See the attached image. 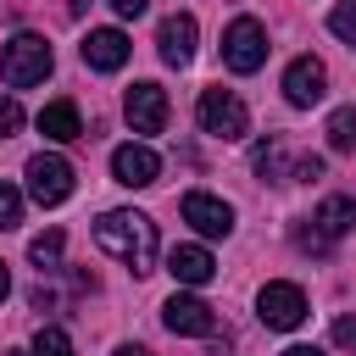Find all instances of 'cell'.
Returning a JSON list of instances; mask_svg holds the SVG:
<instances>
[{
	"label": "cell",
	"instance_id": "1",
	"mask_svg": "<svg viewBox=\"0 0 356 356\" xmlns=\"http://www.w3.org/2000/svg\"><path fill=\"white\" fill-rule=\"evenodd\" d=\"M95 245L111 261H122L128 273H150V261H156V222L145 211H100Z\"/></svg>",
	"mask_w": 356,
	"mask_h": 356
},
{
	"label": "cell",
	"instance_id": "2",
	"mask_svg": "<svg viewBox=\"0 0 356 356\" xmlns=\"http://www.w3.org/2000/svg\"><path fill=\"white\" fill-rule=\"evenodd\" d=\"M0 78H6L11 89L44 83V78H50V44H44L39 33H11V39L0 44Z\"/></svg>",
	"mask_w": 356,
	"mask_h": 356
},
{
	"label": "cell",
	"instance_id": "3",
	"mask_svg": "<svg viewBox=\"0 0 356 356\" xmlns=\"http://www.w3.org/2000/svg\"><path fill=\"white\" fill-rule=\"evenodd\" d=\"M195 117H200V128L217 134V139H245V134H250V111H245V100H239L234 89H206L200 106H195Z\"/></svg>",
	"mask_w": 356,
	"mask_h": 356
},
{
	"label": "cell",
	"instance_id": "4",
	"mask_svg": "<svg viewBox=\"0 0 356 356\" xmlns=\"http://www.w3.org/2000/svg\"><path fill=\"white\" fill-rule=\"evenodd\" d=\"M28 195H33L39 206H61V200L72 195V161L56 156V150L28 156Z\"/></svg>",
	"mask_w": 356,
	"mask_h": 356
},
{
	"label": "cell",
	"instance_id": "5",
	"mask_svg": "<svg viewBox=\"0 0 356 356\" xmlns=\"http://www.w3.org/2000/svg\"><path fill=\"white\" fill-rule=\"evenodd\" d=\"M222 61H228L234 72H256V67L267 61V28H261L256 17H234L228 33H222Z\"/></svg>",
	"mask_w": 356,
	"mask_h": 356
},
{
	"label": "cell",
	"instance_id": "6",
	"mask_svg": "<svg viewBox=\"0 0 356 356\" xmlns=\"http://www.w3.org/2000/svg\"><path fill=\"white\" fill-rule=\"evenodd\" d=\"M256 317H261L267 328H300V323H306V289L273 278V284L256 295Z\"/></svg>",
	"mask_w": 356,
	"mask_h": 356
},
{
	"label": "cell",
	"instance_id": "7",
	"mask_svg": "<svg viewBox=\"0 0 356 356\" xmlns=\"http://www.w3.org/2000/svg\"><path fill=\"white\" fill-rule=\"evenodd\" d=\"M178 211H184V222H189L195 234H206V239H228V234H234V206L217 200V195H206V189H189Z\"/></svg>",
	"mask_w": 356,
	"mask_h": 356
},
{
	"label": "cell",
	"instance_id": "8",
	"mask_svg": "<svg viewBox=\"0 0 356 356\" xmlns=\"http://www.w3.org/2000/svg\"><path fill=\"white\" fill-rule=\"evenodd\" d=\"M195 39H200V22H195L189 11H172V17H161V28H156V50H161L167 67H189V61H195Z\"/></svg>",
	"mask_w": 356,
	"mask_h": 356
},
{
	"label": "cell",
	"instance_id": "9",
	"mask_svg": "<svg viewBox=\"0 0 356 356\" xmlns=\"http://www.w3.org/2000/svg\"><path fill=\"white\" fill-rule=\"evenodd\" d=\"M323 95H328V67L317 56H295L284 67V100L289 106H317Z\"/></svg>",
	"mask_w": 356,
	"mask_h": 356
},
{
	"label": "cell",
	"instance_id": "10",
	"mask_svg": "<svg viewBox=\"0 0 356 356\" xmlns=\"http://www.w3.org/2000/svg\"><path fill=\"white\" fill-rule=\"evenodd\" d=\"M122 111H128V128H134V134H161V128H167V89L145 78V83L128 89Z\"/></svg>",
	"mask_w": 356,
	"mask_h": 356
},
{
	"label": "cell",
	"instance_id": "11",
	"mask_svg": "<svg viewBox=\"0 0 356 356\" xmlns=\"http://www.w3.org/2000/svg\"><path fill=\"white\" fill-rule=\"evenodd\" d=\"M161 323H167L172 334H195V339H206V334L217 328V312H211L200 295H184V289H178V295L161 306Z\"/></svg>",
	"mask_w": 356,
	"mask_h": 356
},
{
	"label": "cell",
	"instance_id": "12",
	"mask_svg": "<svg viewBox=\"0 0 356 356\" xmlns=\"http://www.w3.org/2000/svg\"><path fill=\"white\" fill-rule=\"evenodd\" d=\"M111 172H117V184H128V189H145V184H156L161 156H156L150 145H117V150H111Z\"/></svg>",
	"mask_w": 356,
	"mask_h": 356
},
{
	"label": "cell",
	"instance_id": "13",
	"mask_svg": "<svg viewBox=\"0 0 356 356\" xmlns=\"http://www.w3.org/2000/svg\"><path fill=\"white\" fill-rule=\"evenodd\" d=\"M128 33L122 28H89V39H83V67H95V72H117L122 61H128Z\"/></svg>",
	"mask_w": 356,
	"mask_h": 356
},
{
	"label": "cell",
	"instance_id": "14",
	"mask_svg": "<svg viewBox=\"0 0 356 356\" xmlns=\"http://www.w3.org/2000/svg\"><path fill=\"white\" fill-rule=\"evenodd\" d=\"M167 273H172L184 289H200V284H211L217 261H211L206 245H172V250H167Z\"/></svg>",
	"mask_w": 356,
	"mask_h": 356
},
{
	"label": "cell",
	"instance_id": "15",
	"mask_svg": "<svg viewBox=\"0 0 356 356\" xmlns=\"http://www.w3.org/2000/svg\"><path fill=\"white\" fill-rule=\"evenodd\" d=\"M39 134H44V139H56V145L78 139V134H83V122H78V106H72V100H50V106L39 111Z\"/></svg>",
	"mask_w": 356,
	"mask_h": 356
},
{
	"label": "cell",
	"instance_id": "16",
	"mask_svg": "<svg viewBox=\"0 0 356 356\" xmlns=\"http://www.w3.org/2000/svg\"><path fill=\"white\" fill-rule=\"evenodd\" d=\"M312 222H317V234H323V239H339V234L356 222V200H350V195H328V200L317 206V217H312Z\"/></svg>",
	"mask_w": 356,
	"mask_h": 356
},
{
	"label": "cell",
	"instance_id": "17",
	"mask_svg": "<svg viewBox=\"0 0 356 356\" xmlns=\"http://www.w3.org/2000/svg\"><path fill=\"white\" fill-rule=\"evenodd\" d=\"M328 150H339V156H350L356 150V106H339L334 117H328Z\"/></svg>",
	"mask_w": 356,
	"mask_h": 356
},
{
	"label": "cell",
	"instance_id": "18",
	"mask_svg": "<svg viewBox=\"0 0 356 356\" xmlns=\"http://www.w3.org/2000/svg\"><path fill=\"white\" fill-rule=\"evenodd\" d=\"M61 250H67V234H61V228H44V234H33V239H28L33 267H61Z\"/></svg>",
	"mask_w": 356,
	"mask_h": 356
},
{
	"label": "cell",
	"instance_id": "19",
	"mask_svg": "<svg viewBox=\"0 0 356 356\" xmlns=\"http://www.w3.org/2000/svg\"><path fill=\"white\" fill-rule=\"evenodd\" d=\"M33 356H72V339H67V328L44 323V328L33 334Z\"/></svg>",
	"mask_w": 356,
	"mask_h": 356
},
{
	"label": "cell",
	"instance_id": "20",
	"mask_svg": "<svg viewBox=\"0 0 356 356\" xmlns=\"http://www.w3.org/2000/svg\"><path fill=\"white\" fill-rule=\"evenodd\" d=\"M250 167H256L261 178H278V172H284V145H273V139H267V145H256Z\"/></svg>",
	"mask_w": 356,
	"mask_h": 356
},
{
	"label": "cell",
	"instance_id": "21",
	"mask_svg": "<svg viewBox=\"0 0 356 356\" xmlns=\"http://www.w3.org/2000/svg\"><path fill=\"white\" fill-rule=\"evenodd\" d=\"M22 222V189L0 178V228H17Z\"/></svg>",
	"mask_w": 356,
	"mask_h": 356
},
{
	"label": "cell",
	"instance_id": "22",
	"mask_svg": "<svg viewBox=\"0 0 356 356\" xmlns=\"http://www.w3.org/2000/svg\"><path fill=\"white\" fill-rule=\"evenodd\" d=\"M328 28H334L345 44H356V0H339V6L328 11Z\"/></svg>",
	"mask_w": 356,
	"mask_h": 356
},
{
	"label": "cell",
	"instance_id": "23",
	"mask_svg": "<svg viewBox=\"0 0 356 356\" xmlns=\"http://www.w3.org/2000/svg\"><path fill=\"white\" fill-rule=\"evenodd\" d=\"M17 128H22V106H17V100H0V139L17 134Z\"/></svg>",
	"mask_w": 356,
	"mask_h": 356
},
{
	"label": "cell",
	"instance_id": "24",
	"mask_svg": "<svg viewBox=\"0 0 356 356\" xmlns=\"http://www.w3.org/2000/svg\"><path fill=\"white\" fill-rule=\"evenodd\" d=\"M334 345L356 350V317H339V323H334Z\"/></svg>",
	"mask_w": 356,
	"mask_h": 356
},
{
	"label": "cell",
	"instance_id": "25",
	"mask_svg": "<svg viewBox=\"0 0 356 356\" xmlns=\"http://www.w3.org/2000/svg\"><path fill=\"white\" fill-rule=\"evenodd\" d=\"M295 178H306V184L323 178V161H317V156H300V161H295Z\"/></svg>",
	"mask_w": 356,
	"mask_h": 356
},
{
	"label": "cell",
	"instance_id": "26",
	"mask_svg": "<svg viewBox=\"0 0 356 356\" xmlns=\"http://www.w3.org/2000/svg\"><path fill=\"white\" fill-rule=\"evenodd\" d=\"M111 11H117V17H145L150 0H111Z\"/></svg>",
	"mask_w": 356,
	"mask_h": 356
},
{
	"label": "cell",
	"instance_id": "27",
	"mask_svg": "<svg viewBox=\"0 0 356 356\" xmlns=\"http://www.w3.org/2000/svg\"><path fill=\"white\" fill-rule=\"evenodd\" d=\"M284 356H323V350H317V345H289Z\"/></svg>",
	"mask_w": 356,
	"mask_h": 356
},
{
	"label": "cell",
	"instance_id": "28",
	"mask_svg": "<svg viewBox=\"0 0 356 356\" xmlns=\"http://www.w3.org/2000/svg\"><path fill=\"white\" fill-rule=\"evenodd\" d=\"M111 356H150V350H145V345H117Z\"/></svg>",
	"mask_w": 356,
	"mask_h": 356
},
{
	"label": "cell",
	"instance_id": "29",
	"mask_svg": "<svg viewBox=\"0 0 356 356\" xmlns=\"http://www.w3.org/2000/svg\"><path fill=\"white\" fill-rule=\"evenodd\" d=\"M11 295V273H6V261H0V300Z\"/></svg>",
	"mask_w": 356,
	"mask_h": 356
},
{
	"label": "cell",
	"instance_id": "30",
	"mask_svg": "<svg viewBox=\"0 0 356 356\" xmlns=\"http://www.w3.org/2000/svg\"><path fill=\"white\" fill-rule=\"evenodd\" d=\"M6 356H28V350H6Z\"/></svg>",
	"mask_w": 356,
	"mask_h": 356
}]
</instances>
